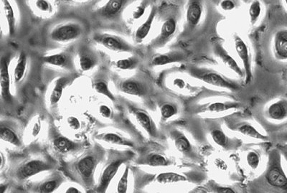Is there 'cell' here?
Wrapping results in <instances>:
<instances>
[{
    "label": "cell",
    "instance_id": "obj_9",
    "mask_svg": "<svg viewBox=\"0 0 287 193\" xmlns=\"http://www.w3.org/2000/svg\"><path fill=\"white\" fill-rule=\"evenodd\" d=\"M26 3L33 18L48 19L50 22L60 15L56 0H26Z\"/></svg>",
    "mask_w": 287,
    "mask_h": 193
},
{
    "label": "cell",
    "instance_id": "obj_27",
    "mask_svg": "<svg viewBox=\"0 0 287 193\" xmlns=\"http://www.w3.org/2000/svg\"><path fill=\"white\" fill-rule=\"evenodd\" d=\"M136 119L139 124L147 132L151 137H156L157 129L153 120L149 114L143 110H137L134 112Z\"/></svg>",
    "mask_w": 287,
    "mask_h": 193
},
{
    "label": "cell",
    "instance_id": "obj_8",
    "mask_svg": "<svg viewBox=\"0 0 287 193\" xmlns=\"http://www.w3.org/2000/svg\"><path fill=\"white\" fill-rule=\"evenodd\" d=\"M104 0H56L60 15L85 17Z\"/></svg>",
    "mask_w": 287,
    "mask_h": 193
},
{
    "label": "cell",
    "instance_id": "obj_7",
    "mask_svg": "<svg viewBox=\"0 0 287 193\" xmlns=\"http://www.w3.org/2000/svg\"><path fill=\"white\" fill-rule=\"evenodd\" d=\"M133 154L131 152H115L110 157L109 160L104 167L101 174L99 186L96 191L99 193H104L111 183L117 173L118 170L125 162L131 159Z\"/></svg>",
    "mask_w": 287,
    "mask_h": 193
},
{
    "label": "cell",
    "instance_id": "obj_13",
    "mask_svg": "<svg viewBox=\"0 0 287 193\" xmlns=\"http://www.w3.org/2000/svg\"><path fill=\"white\" fill-rule=\"evenodd\" d=\"M77 52L78 66L81 71H89L99 64L100 57L97 51H95L90 45L80 44Z\"/></svg>",
    "mask_w": 287,
    "mask_h": 193
},
{
    "label": "cell",
    "instance_id": "obj_2",
    "mask_svg": "<svg viewBox=\"0 0 287 193\" xmlns=\"http://www.w3.org/2000/svg\"><path fill=\"white\" fill-rule=\"evenodd\" d=\"M137 0H104L86 15L90 24L117 26L123 23L125 14Z\"/></svg>",
    "mask_w": 287,
    "mask_h": 193
},
{
    "label": "cell",
    "instance_id": "obj_34",
    "mask_svg": "<svg viewBox=\"0 0 287 193\" xmlns=\"http://www.w3.org/2000/svg\"><path fill=\"white\" fill-rule=\"evenodd\" d=\"M144 163L147 165L151 166V167H166L168 166L169 160L163 156L161 154L156 153V152H152V153L148 154L145 157Z\"/></svg>",
    "mask_w": 287,
    "mask_h": 193
},
{
    "label": "cell",
    "instance_id": "obj_47",
    "mask_svg": "<svg viewBox=\"0 0 287 193\" xmlns=\"http://www.w3.org/2000/svg\"><path fill=\"white\" fill-rule=\"evenodd\" d=\"M213 189L215 191L216 193H235V191L232 188H226V187L219 186V185H215Z\"/></svg>",
    "mask_w": 287,
    "mask_h": 193
},
{
    "label": "cell",
    "instance_id": "obj_37",
    "mask_svg": "<svg viewBox=\"0 0 287 193\" xmlns=\"http://www.w3.org/2000/svg\"><path fill=\"white\" fill-rule=\"evenodd\" d=\"M150 4V0H142L137 5L131 10L129 15V19L131 21H137L142 19Z\"/></svg>",
    "mask_w": 287,
    "mask_h": 193
},
{
    "label": "cell",
    "instance_id": "obj_40",
    "mask_svg": "<svg viewBox=\"0 0 287 193\" xmlns=\"http://www.w3.org/2000/svg\"><path fill=\"white\" fill-rule=\"evenodd\" d=\"M102 140L107 142L118 144V145L129 146V147L133 146L131 142L124 139L123 137H120L117 134L111 133V132L104 134L102 136Z\"/></svg>",
    "mask_w": 287,
    "mask_h": 193
},
{
    "label": "cell",
    "instance_id": "obj_14",
    "mask_svg": "<svg viewBox=\"0 0 287 193\" xmlns=\"http://www.w3.org/2000/svg\"><path fill=\"white\" fill-rule=\"evenodd\" d=\"M203 0L187 1L185 23L187 32L193 31L200 23L203 15Z\"/></svg>",
    "mask_w": 287,
    "mask_h": 193
},
{
    "label": "cell",
    "instance_id": "obj_6",
    "mask_svg": "<svg viewBox=\"0 0 287 193\" xmlns=\"http://www.w3.org/2000/svg\"><path fill=\"white\" fill-rule=\"evenodd\" d=\"M187 70L190 76L208 85L226 88L232 91L239 89V86L236 83L215 70L198 67H190L187 69Z\"/></svg>",
    "mask_w": 287,
    "mask_h": 193
},
{
    "label": "cell",
    "instance_id": "obj_39",
    "mask_svg": "<svg viewBox=\"0 0 287 193\" xmlns=\"http://www.w3.org/2000/svg\"><path fill=\"white\" fill-rule=\"evenodd\" d=\"M261 14V4L258 0H253L249 6V16L251 25L257 22Z\"/></svg>",
    "mask_w": 287,
    "mask_h": 193
},
{
    "label": "cell",
    "instance_id": "obj_33",
    "mask_svg": "<svg viewBox=\"0 0 287 193\" xmlns=\"http://www.w3.org/2000/svg\"><path fill=\"white\" fill-rule=\"evenodd\" d=\"M140 63V57L138 55H132L129 58L116 60L114 63V66L119 70H129L136 69Z\"/></svg>",
    "mask_w": 287,
    "mask_h": 193
},
{
    "label": "cell",
    "instance_id": "obj_18",
    "mask_svg": "<svg viewBox=\"0 0 287 193\" xmlns=\"http://www.w3.org/2000/svg\"><path fill=\"white\" fill-rule=\"evenodd\" d=\"M239 107V104L237 102H231V101L220 99L214 98L208 103L203 104L202 107H198L196 108L195 111L200 113H211V114H221V113L229 111L230 110H235Z\"/></svg>",
    "mask_w": 287,
    "mask_h": 193
},
{
    "label": "cell",
    "instance_id": "obj_49",
    "mask_svg": "<svg viewBox=\"0 0 287 193\" xmlns=\"http://www.w3.org/2000/svg\"><path fill=\"white\" fill-rule=\"evenodd\" d=\"M66 193H80L79 191L75 187H70V188H68L67 191H66Z\"/></svg>",
    "mask_w": 287,
    "mask_h": 193
},
{
    "label": "cell",
    "instance_id": "obj_35",
    "mask_svg": "<svg viewBox=\"0 0 287 193\" xmlns=\"http://www.w3.org/2000/svg\"><path fill=\"white\" fill-rule=\"evenodd\" d=\"M62 182V177L60 176L54 177L53 179H47L45 182H42L38 185L36 191L38 193H51L54 192Z\"/></svg>",
    "mask_w": 287,
    "mask_h": 193
},
{
    "label": "cell",
    "instance_id": "obj_23",
    "mask_svg": "<svg viewBox=\"0 0 287 193\" xmlns=\"http://www.w3.org/2000/svg\"><path fill=\"white\" fill-rule=\"evenodd\" d=\"M213 141L219 147L226 150H231L237 147L238 140L231 139L221 129L220 126H214L209 131Z\"/></svg>",
    "mask_w": 287,
    "mask_h": 193
},
{
    "label": "cell",
    "instance_id": "obj_46",
    "mask_svg": "<svg viewBox=\"0 0 287 193\" xmlns=\"http://www.w3.org/2000/svg\"><path fill=\"white\" fill-rule=\"evenodd\" d=\"M99 113L105 118H109L111 115V108L107 105H101L99 107Z\"/></svg>",
    "mask_w": 287,
    "mask_h": 193
},
{
    "label": "cell",
    "instance_id": "obj_51",
    "mask_svg": "<svg viewBox=\"0 0 287 193\" xmlns=\"http://www.w3.org/2000/svg\"><path fill=\"white\" fill-rule=\"evenodd\" d=\"M285 155H287V153L285 154Z\"/></svg>",
    "mask_w": 287,
    "mask_h": 193
},
{
    "label": "cell",
    "instance_id": "obj_3",
    "mask_svg": "<svg viewBox=\"0 0 287 193\" xmlns=\"http://www.w3.org/2000/svg\"><path fill=\"white\" fill-rule=\"evenodd\" d=\"M259 178L260 184L266 185V190L287 192V177L282 167L280 152L277 149L270 152L265 171Z\"/></svg>",
    "mask_w": 287,
    "mask_h": 193
},
{
    "label": "cell",
    "instance_id": "obj_28",
    "mask_svg": "<svg viewBox=\"0 0 287 193\" xmlns=\"http://www.w3.org/2000/svg\"><path fill=\"white\" fill-rule=\"evenodd\" d=\"M27 67H28V55L25 51H21L18 55L14 72H13L15 83L19 84L22 81L26 73Z\"/></svg>",
    "mask_w": 287,
    "mask_h": 193
},
{
    "label": "cell",
    "instance_id": "obj_4",
    "mask_svg": "<svg viewBox=\"0 0 287 193\" xmlns=\"http://www.w3.org/2000/svg\"><path fill=\"white\" fill-rule=\"evenodd\" d=\"M102 156V151L99 149L90 151L83 155L72 164V176L86 188L93 187L95 170Z\"/></svg>",
    "mask_w": 287,
    "mask_h": 193
},
{
    "label": "cell",
    "instance_id": "obj_43",
    "mask_svg": "<svg viewBox=\"0 0 287 193\" xmlns=\"http://www.w3.org/2000/svg\"><path fill=\"white\" fill-rule=\"evenodd\" d=\"M219 5L225 12L233 11L235 8V3L233 0H221Z\"/></svg>",
    "mask_w": 287,
    "mask_h": 193
},
{
    "label": "cell",
    "instance_id": "obj_5",
    "mask_svg": "<svg viewBox=\"0 0 287 193\" xmlns=\"http://www.w3.org/2000/svg\"><path fill=\"white\" fill-rule=\"evenodd\" d=\"M261 124L273 126L285 123L287 121V99H273L266 104L257 114Z\"/></svg>",
    "mask_w": 287,
    "mask_h": 193
},
{
    "label": "cell",
    "instance_id": "obj_26",
    "mask_svg": "<svg viewBox=\"0 0 287 193\" xmlns=\"http://www.w3.org/2000/svg\"><path fill=\"white\" fill-rule=\"evenodd\" d=\"M172 137L173 140L174 145L179 153L191 158H194V150H193V145L185 134L179 132V131H173Z\"/></svg>",
    "mask_w": 287,
    "mask_h": 193
},
{
    "label": "cell",
    "instance_id": "obj_20",
    "mask_svg": "<svg viewBox=\"0 0 287 193\" xmlns=\"http://www.w3.org/2000/svg\"><path fill=\"white\" fill-rule=\"evenodd\" d=\"M229 127L231 130L238 132V134L248 138L264 141L269 140L267 136L261 133L252 123L246 121H238V122H233L232 123H230Z\"/></svg>",
    "mask_w": 287,
    "mask_h": 193
},
{
    "label": "cell",
    "instance_id": "obj_19",
    "mask_svg": "<svg viewBox=\"0 0 287 193\" xmlns=\"http://www.w3.org/2000/svg\"><path fill=\"white\" fill-rule=\"evenodd\" d=\"M42 62L49 66H55L65 70H73L74 58L72 53L63 51L57 53L45 55L42 58Z\"/></svg>",
    "mask_w": 287,
    "mask_h": 193
},
{
    "label": "cell",
    "instance_id": "obj_36",
    "mask_svg": "<svg viewBox=\"0 0 287 193\" xmlns=\"http://www.w3.org/2000/svg\"><path fill=\"white\" fill-rule=\"evenodd\" d=\"M0 138L3 141L10 143L13 145L18 146V147L21 145L20 140L17 134L14 131L7 126H1V129H0Z\"/></svg>",
    "mask_w": 287,
    "mask_h": 193
},
{
    "label": "cell",
    "instance_id": "obj_44",
    "mask_svg": "<svg viewBox=\"0 0 287 193\" xmlns=\"http://www.w3.org/2000/svg\"><path fill=\"white\" fill-rule=\"evenodd\" d=\"M68 124L72 129H78L81 126V123L76 117H70L68 119Z\"/></svg>",
    "mask_w": 287,
    "mask_h": 193
},
{
    "label": "cell",
    "instance_id": "obj_45",
    "mask_svg": "<svg viewBox=\"0 0 287 193\" xmlns=\"http://www.w3.org/2000/svg\"><path fill=\"white\" fill-rule=\"evenodd\" d=\"M173 87L179 90H182L186 87V82L182 78H177L173 80Z\"/></svg>",
    "mask_w": 287,
    "mask_h": 193
},
{
    "label": "cell",
    "instance_id": "obj_24",
    "mask_svg": "<svg viewBox=\"0 0 287 193\" xmlns=\"http://www.w3.org/2000/svg\"><path fill=\"white\" fill-rule=\"evenodd\" d=\"M158 7L156 5H152L146 19L144 21L141 25H139L138 28L136 30L135 33H134V41H135L136 43L140 44L149 35V33L152 30V25H153L155 18L158 15Z\"/></svg>",
    "mask_w": 287,
    "mask_h": 193
},
{
    "label": "cell",
    "instance_id": "obj_25",
    "mask_svg": "<svg viewBox=\"0 0 287 193\" xmlns=\"http://www.w3.org/2000/svg\"><path fill=\"white\" fill-rule=\"evenodd\" d=\"M119 88L126 94L139 97L144 96L147 92V87L146 85L143 81L137 78H129L122 81L119 84Z\"/></svg>",
    "mask_w": 287,
    "mask_h": 193
},
{
    "label": "cell",
    "instance_id": "obj_50",
    "mask_svg": "<svg viewBox=\"0 0 287 193\" xmlns=\"http://www.w3.org/2000/svg\"><path fill=\"white\" fill-rule=\"evenodd\" d=\"M285 4H286L287 8V0H285Z\"/></svg>",
    "mask_w": 287,
    "mask_h": 193
},
{
    "label": "cell",
    "instance_id": "obj_48",
    "mask_svg": "<svg viewBox=\"0 0 287 193\" xmlns=\"http://www.w3.org/2000/svg\"><path fill=\"white\" fill-rule=\"evenodd\" d=\"M277 138L282 141H287V132H282L277 136Z\"/></svg>",
    "mask_w": 287,
    "mask_h": 193
},
{
    "label": "cell",
    "instance_id": "obj_11",
    "mask_svg": "<svg viewBox=\"0 0 287 193\" xmlns=\"http://www.w3.org/2000/svg\"><path fill=\"white\" fill-rule=\"evenodd\" d=\"M52 168L53 164L48 161L33 159V160L27 161L19 165L15 172V176L19 180H25L38 173Z\"/></svg>",
    "mask_w": 287,
    "mask_h": 193
},
{
    "label": "cell",
    "instance_id": "obj_17",
    "mask_svg": "<svg viewBox=\"0 0 287 193\" xmlns=\"http://www.w3.org/2000/svg\"><path fill=\"white\" fill-rule=\"evenodd\" d=\"M273 57L279 61H287V28L276 30L271 40Z\"/></svg>",
    "mask_w": 287,
    "mask_h": 193
},
{
    "label": "cell",
    "instance_id": "obj_38",
    "mask_svg": "<svg viewBox=\"0 0 287 193\" xmlns=\"http://www.w3.org/2000/svg\"><path fill=\"white\" fill-rule=\"evenodd\" d=\"M246 161L247 165L252 170H257L261 164V155L256 150L250 149L246 155Z\"/></svg>",
    "mask_w": 287,
    "mask_h": 193
},
{
    "label": "cell",
    "instance_id": "obj_41",
    "mask_svg": "<svg viewBox=\"0 0 287 193\" xmlns=\"http://www.w3.org/2000/svg\"><path fill=\"white\" fill-rule=\"evenodd\" d=\"M94 89L96 90V92L101 93V94L104 95V96H107L108 99H111V101H114L115 99L112 93H111L110 90L108 89V85L107 83L104 81H98L95 83Z\"/></svg>",
    "mask_w": 287,
    "mask_h": 193
},
{
    "label": "cell",
    "instance_id": "obj_12",
    "mask_svg": "<svg viewBox=\"0 0 287 193\" xmlns=\"http://www.w3.org/2000/svg\"><path fill=\"white\" fill-rule=\"evenodd\" d=\"M178 29V22L173 16L167 17L161 24L160 33L150 43V47L153 49H159L167 44Z\"/></svg>",
    "mask_w": 287,
    "mask_h": 193
},
{
    "label": "cell",
    "instance_id": "obj_31",
    "mask_svg": "<svg viewBox=\"0 0 287 193\" xmlns=\"http://www.w3.org/2000/svg\"><path fill=\"white\" fill-rule=\"evenodd\" d=\"M156 180L158 183L161 184V185H167V184L185 182L187 179V177L182 175L172 173V172H167V173H161L159 174L157 176Z\"/></svg>",
    "mask_w": 287,
    "mask_h": 193
},
{
    "label": "cell",
    "instance_id": "obj_10",
    "mask_svg": "<svg viewBox=\"0 0 287 193\" xmlns=\"http://www.w3.org/2000/svg\"><path fill=\"white\" fill-rule=\"evenodd\" d=\"M95 43L114 53H133L135 48L122 37L109 33H96L93 34Z\"/></svg>",
    "mask_w": 287,
    "mask_h": 193
},
{
    "label": "cell",
    "instance_id": "obj_29",
    "mask_svg": "<svg viewBox=\"0 0 287 193\" xmlns=\"http://www.w3.org/2000/svg\"><path fill=\"white\" fill-rule=\"evenodd\" d=\"M69 81V78L66 76L60 77L57 80L55 87L51 93V97H50V102H51V105H54L58 103L63 96V90L67 85Z\"/></svg>",
    "mask_w": 287,
    "mask_h": 193
},
{
    "label": "cell",
    "instance_id": "obj_30",
    "mask_svg": "<svg viewBox=\"0 0 287 193\" xmlns=\"http://www.w3.org/2000/svg\"><path fill=\"white\" fill-rule=\"evenodd\" d=\"M53 146L57 152L69 153L75 148V144L72 140L64 137H58L53 141Z\"/></svg>",
    "mask_w": 287,
    "mask_h": 193
},
{
    "label": "cell",
    "instance_id": "obj_32",
    "mask_svg": "<svg viewBox=\"0 0 287 193\" xmlns=\"http://www.w3.org/2000/svg\"><path fill=\"white\" fill-rule=\"evenodd\" d=\"M160 111L161 119L167 121L179 114V105L174 102H164L160 105Z\"/></svg>",
    "mask_w": 287,
    "mask_h": 193
},
{
    "label": "cell",
    "instance_id": "obj_42",
    "mask_svg": "<svg viewBox=\"0 0 287 193\" xmlns=\"http://www.w3.org/2000/svg\"><path fill=\"white\" fill-rule=\"evenodd\" d=\"M128 179H129V167L125 169V173L122 175V177L119 179L117 185V192L119 193H125L127 192Z\"/></svg>",
    "mask_w": 287,
    "mask_h": 193
},
{
    "label": "cell",
    "instance_id": "obj_21",
    "mask_svg": "<svg viewBox=\"0 0 287 193\" xmlns=\"http://www.w3.org/2000/svg\"><path fill=\"white\" fill-rule=\"evenodd\" d=\"M234 45H235L237 55L244 65L245 76H246V82L248 83L251 81L252 77L251 63L249 48L244 40L237 35L234 36Z\"/></svg>",
    "mask_w": 287,
    "mask_h": 193
},
{
    "label": "cell",
    "instance_id": "obj_22",
    "mask_svg": "<svg viewBox=\"0 0 287 193\" xmlns=\"http://www.w3.org/2000/svg\"><path fill=\"white\" fill-rule=\"evenodd\" d=\"M214 52L215 56L221 60L222 63L233 72L240 77L244 76L245 72L237 63L236 60L234 59L229 53L227 51L223 48V45L220 43H215L214 45Z\"/></svg>",
    "mask_w": 287,
    "mask_h": 193
},
{
    "label": "cell",
    "instance_id": "obj_1",
    "mask_svg": "<svg viewBox=\"0 0 287 193\" xmlns=\"http://www.w3.org/2000/svg\"><path fill=\"white\" fill-rule=\"evenodd\" d=\"M90 22L85 17L60 15L50 21L47 37L51 43L68 44L82 40L89 33Z\"/></svg>",
    "mask_w": 287,
    "mask_h": 193
},
{
    "label": "cell",
    "instance_id": "obj_15",
    "mask_svg": "<svg viewBox=\"0 0 287 193\" xmlns=\"http://www.w3.org/2000/svg\"><path fill=\"white\" fill-rule=\"evenodd\" d=\"M11 54L5 53L1 54L0 59V85H1V95L2 99L6 102L11 100V93H10V67Z\"/></svg>",
    "mask_w": 287,
    "mask_h": 193
},
{
    "label": "cell",
    "instance_id": "obj_16",
    "mask_svg": "<svg viewBox=\"0 0 287 193\" xmlns=\"http://www.w3.org/2000/svg\"><path fill=\"white\" fill-rule=\"evenodd\" d=\"M187 58V55L185 51H172L152 55L148 64L152 68L160 67L172 63H182Z\"/></svg>",
    "mask_w": 287,
    "mask_h": 193
}]
</instances>
